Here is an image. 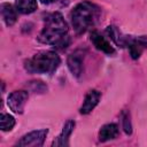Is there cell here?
I'll return each mask as SVG.
<instances>
[{"label":"cell","instance_id":"9c48e42d","mask_svg":"<svg viewBox=\"0 0 147 147\" xmlns=\"http://www.w3.org/2000/svg\"><path fill=\"white\" fill-rule=\"evenodd\" d=\"M129 45V49H130V54L133 59H138L141 54V52L146 48L147 46V38L146 37H139L136 39H131L127 42Z\"/></svg>","mask_w":147,"mask_h":147},{"label":"cell","instance_id":"ba28073f","mask_svg":"<svg viewBox=\"0 0 147 147\" xmlns=\"http://www.w3.org/2000/svg\"><path fill=\"white\" fill-rule=\"evenodd\" d=\"M91 40H92V42L94 44V46L99 49V51H101V52H103V53H106V54H114L115 53V49H114V47L105 39V37H102L99 32H96V31H94V32H92V34H91Z\"/></svg>","mask_w":147,"mask_h":147},{"label":"cell","instance_id":"6da1fadb","mask_svg":"<svg viewBox=\"0 0 147 147\" xmlns=\"http://www.w3.org/2000/svg\"><path fill=\"white\" fill-rule=\"evenodd\" d=\"M68 25L60 13H53L46 21L42 31L39 34V40L44 44L55 45L57 47H65L69 42Z\"/></svg>","mask_w":147,"mask_h":147},{"label":"cell","instance_id":"4fadbf2b","mask_svg":"<svg viewBox=\"0 0 147 147\" xmlns=\"http://www.w3.org/2000/svg\"><path fill=\"white\" fill-rule=\"evenodd\" d=\"M16 8L22 14H30L37 9V0H16Z\"/></svg>","mask_w":147,"mask_h":147},{"label":"cell","instance_id":"7c38bea8","mask_svg":"<svg viewBox=\"0 0 147 147\" xmlns=\"http://www.w3.org/2000/svg\"><path fill=\"white\" fill-rule=\"evenodd\" d=\"M1 15H2V20L8 26L13 25L16 22V11L10 3L1 5Z\"/></svg>","mask_w":147,"mask_h":147},{"label":"cell","instance_id":"7a4b0ae2","mask_svg":"<svg viewBox=\"0 0 147 147\" xmlns=\"http://www.w3.org/2000/svg\"><path fill=\"white\" fill-rule=\"evenodd\" d=\"M99 8L91 2L78 3L71 11V23L77 33H83L93 26L99 17Z\"/></svg>","mask_w":147,"mask_h":147},{"label":"cell","instance_id":"277c9868","mask_svg":"<svg viewBox=\"0 0 147 147\" xmlns=\"http://www.w3.org/2000/svg\"><path fill=\"white\" fill-rule=\"evenodd\" d=\"M47 133H48L47 129L32 131V132L23 136L22 139L17 142V146H21V147H40V146H42Z\"/></svg>","mask_w":147,"mask_h":147},{"label":"cell","instance_id":"2e32d148","mask_svg":"<svg viewBox=\"0 0 147 147\" xmlns=\"http://www.w3.org/2000/svg\"><path fill=\"white\" fill-rule=\"evenodd\" d=\"M54 1H56V0H40V2H41V3H45V5L52 3V2H54Z\"/></svg>","mask_w":147,"mask_h":147},{"label":"cell","instance_id":"8fae6325","mask_svg":"<svg viewBox=\"0 0 147 147\" xmlns=\"http://www.w3.org/2000/svg\"><path fill=\"white\" fill-rule=\"evenodd\" d=\"M118 136V126L116 124H106L101 127L99 132L100 141H107L110 139H115Z\"/></svg>","mask_w":147,"mask_h":147},{"label":"cell","instance_id":"5b68a950","mask_svg":"<svg viewBox=\"0 0 147 147\" xmlns=\"http://www.w3.org/2000/svg\"><path fill=\"white\" fill-rule=\"evenodd\" d=\"M28 92L26 91H15L8 96V106L9 108L17 114L23 113L25 103L28 101Z\"/></svg>","mask_w":147,"mask_h":147},{"label":"cell","instance_id":"8992f818","mask_svg":"<svg viewBox=\"0 0 147 147\" xmlns=\"http://www.w3.org/2000/svg\"><path fill=\"white\" fill-rule=\"evenodd\" d=\"M68 67L72 75L78 77L82 74L83 69V53L80 51H76L68 57Z\"/></svg>","mask_w":147,"mask_h":147},{"label":"cell","instance_id":"9a60e30c","mask_svg":"<svg viewBox=\"0 0 147 147\" xmlns=\"http://www.w3.org/2000/svg\"><path fill=\"white\" fill-rule=\"evenodd\" d=\"M123 127H124L125 133H127V134L131 133V131H132L131 130V123H130V117L127 114L124 115V117H123Z\"/></svg>","mask_w":147,"mask_h":147},{"label":"cell","instance_id":"5bb4252c","mask_svg":"<svg viewBox=\"0 0 147 147\" xmlns=\"http://www.w3.org/2000/svg\"><path fill=\"white\" fill-rule=\"evenodd\" d=\"M15 125V119L8 114H2L0 117V127L2 131H10Z\"/></svg>","mask_w":147,"mask_h":147},{"label":"cell","instance_id":"3957f363","mask_svg":"<svg viewBox=\"0 0 147 147\" xmlns=\"http://www.w3.org/2000/svg\"><path fill=\"white\" fill-rule=\"evenodd\" d=\"M60 64V57L54 52H40L26 61L25 68L30 72L52 74Z\"/></svg>","mask_w":147,"mask_h":147},{"label":"cell","instance_id":"52a82bcc","mask_svg":"<svg viewBox=\"0 0 147 147\" xmlns=\"http://www.w3.org/2000/svg\"><path fill=\"white\" fill-rule=\"evenodd\" d=\"M100 96H101L100 92H98L95 90L90 91L86 94V96H85V100L83 102V106L80 107V113L82 114H88V113H91L94 109V107L98 105V102L100 100Z\"/></svg>","mask_w":147,"mask_h":147},{"label":"cell","instance_id":"30bf717a","mask_svg":"<svg viewBox=\"0 0 147 147\" xmlns=\"http://www.w3.org/2000/svg\"><path fill=\"white\" fill-rule=\"evenodd\" d=\"M74 127H75V122L68 121V122L64 124L61 134H60V136L56 138V140L53 142V146H67V145H68L69 136L71 134Z\"/></svg>","mask_w":147,"mask_h":147}]
</instances>
